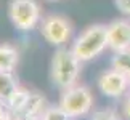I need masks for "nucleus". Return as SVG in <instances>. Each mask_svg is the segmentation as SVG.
<instances>
[{
  "mask_svg": "<svg viewBox=\"0 0 130 120\" xmlns=\"http://www.w3.org/2000/svg\"><path fill=\"white\" fill-rule=\"evenodd\" d=\"M80 63L82 61L74 54L72 50L58 48L52 58L50 67V78L53 85L61 90L74 87L80 75Z\"/></svg>",
  "mask_w": 130,
  "mask_h": 120,
  "instance_id": "f257e3e1",
  "label": "nucleus"
},
{
  "mask_svg": "<svg viewBox=\"0 0 130 120\" xmlns=\"http://www.w3.org/2000/svg\"><path fill=\"white\" fill-rule=\"evenodd\" d=\"M108 47V26L104 24H93L87 27L80 35L76 38L72 45L74 54L82 63L92 61L101 54Z\"/></svg>",
  "mask_w": 130,
  "mask_h": 120,
  "instance_id": "f03ea898",
  "label": "nucleus"
},
{
  "mask_svg": "<svg viewBox=\"0 0 130 120\" xmlns=\"http://www.w3.org/2000/svg\"><path fill=\"white\" fill-rule=\"evenodd\" d=\"M93 106V96L87 87H71L63 90V94L59 98V107L68 114L71 118L82 117L90 112Z\"/></svg>",
  "mask_w": 130,
  "mask_h": 120,
  "instance_id": "7ed1b4c3",
  "label": "nucleus"
},
{
  "mask_svg": "<svg viewBox=\"0 0 130 120\" xmlns=\"http://www.w3.org/2000/svg\"><path fill=\"white\" fill-rule=\"evenodd\" d=\"M8 16L18 31L27 32L40 21V7L36 0H11L8 5Z\"/></svg>",
  "mask_w": 130,
  "mask_h": 120,
  "instance_id": "20e7f679",
  "label": "nucleus"
},
{
  "mask_svg": "<svg viewBox=\"0 0 130 120\" xmlns=\"http://www.w3.org/2000/svg\"><path fill=\"white\" fill-rule=\"evenodd\" d=\"M40 34L50 45H59L66 43L72 34V26L66 18L59 14H48L40 23Z\"/></svg>",
  "mask_w": 130,
  "mask_h": 120,
  "instance_id": "39448f33",
  "label": "nucleus"
},
{
  "mask_svg": "<svg viewBox=\"0 0 130 120\" xmlns=\"http://www.w3.org/2000/svg\"><path fill=\"white\" fill-rule=\"evenodd\" d=\"M128 77L125 74L111 69V71L103 72L98 78V88L104 96L108 98H117L122 93H125V90L128 88Z\"/></svg>",
  "mask_w": 130,
  "mask_h": 120,
  "instance_id": "423d86ee",
  "label": "nucleus"
},
{
  "mask_svg": "<svg viewBox=\"0 0 130 120\" xmlns=\"http://www.w3.org/2000/svg\"><path fill=\"white\" fill-rule=\"evenodd\" d=\"M108 47L112 51L130 50V23L125 19H116L108 24Z\"/></svg>",
  "mask_w": 130,
  "mask_h": 120,
  "instance_id": "0eeeda50",
  "label": "nucleus"
},
{
  "mask_svg": "<svg viewBox=\"0 0 130 120\" xmlns=\"http://www.w3.org/2000/svg\"><path fill=\"white\" fill-rule=\"evenodd\" d=\"M48 109L47 99L40 93H31V98L26 104V107L23 109L21 115L24 120H40L45 111Z\"/></svg>",
  "mask_w": 130,
  "mask_h": 120,
  "instance_id": "6e6552de",
  "label": "nucleus"
},
{
  "mask_svg": "<svg viewBox=\"0 0 130 120\" xmlns=\"http://www.w3.org/2000/svg\"><path fill=\"white\" fill-rule=\"evenodd\" d=\"M19 59V53L16 48L10 45H0V71L13 72Z\"/></svg>",
  "mask_w": 130,
  "mask_h": 120,
  "instance_id": "1a4fd4ad",
  "label": "nucleus"
},
{
  "mask_svg": "<svg viewBox=\"0 0 130 120\" xmlns=\"http://www.w3.org/2000/svg\"><path fill=\"white\" fill-rule=\"evenodd\" d=\"M31 93H32V91H29V90H26V88L18 87L16 91H14L11 96H10V99L7 101L10 111L14 112V114H21L23 109L26 107L29 98H31Z\"/></svg>",
  "mask_w": 130,
  "mask_h": 120,
  "instance_id": "9d476101",
  "label": "nucleus"
},
{
  "mask_svg": "<svg viewBox=\"0 0 130 120\" xmlns=\"http://www.w3.org/2000/svg\"><path fill=\"white\" fill-rule=\"evenodd\" d=\"M18 85V78L13 75L11 72L7 71H0V99L8 101L10 96L16 91Z\"/></svg>",
  "mask_w": 130,
  "mask_h": 120,
  "instance_id": "9b49d317",
  "label": "nucleus"
},
{
  "mask_svg": "<svg viewBox=\"0 0 130 120\" xmlns=\"http://www.w3.org/2000/svg\"><path fill=\"white\" fill-rule=\"evenodd\" d=\"M111 64H112V69L128 75L130 74V50L116 51V54L111 59Z\"/></svg>",
  "mask_w": 130,
  "mask_h": 120,
  "instance_id": "f8f14e48",
  "label": "nucleus"
},
{
  "mask_svg": "<svg viewBox=\"0 0 130 120\" xmlns=\"http://www.w3.org/2000/svg\"><path fill=\"white\" fill-rule=\"evenodd\" d=\"M40 120H71V117H69L58 104V106H50L47 111H45V114L42 115Z\"/></svg>",
  "mask_w": 130,
  "mask_h": 120,
  "instance_id": "ddd939ff",
  "label": "nucleus"
},
{
  "mask_svg": "<svg viewBox=\"0 0 130 120\" xmlns=\"http://www.w3.org/2000/svg\"><path fill=\"white\" fill-rule=\"evenodd\" d=\"M114 3H116V8L121 13L130 16V0H114Z\"/></svg>",
  "mask_w": 130,
  "mask_h": 120,
  "instance_id": "4468645a",
  "label": "nucleus"
},
{
  "mask_svg": "<svg viewBox=\"0 0 130 120\" xmlns=\"http://www.w3.org/2000/svg\"><path fill=\"white\" fill-rule=\"evenodd\" d=\"M119 117L116 115L114 112L111 111H106V112H98L93 115V120H117Z\"/></svg>",
  "mask_w": 130,
  "mask_h": 120,
  "instance_id": "2eb2a0df",
  "label": "nucleus"
},
{
  "mask_svg": "<svg viewBox=\"0 0 130 120\" xmlns=\"http://www.w3.org/2000/svg\"><path fill=\"white\" fill-rule=\"evenodd\" d=\"M10 118V107L7 101L0 99V120H8Z\"/></svg>",
  "mask_w": 130,
  "mask_h": 120,
  "instance_id": "dca6fc26",
  "label": "nucleus"
},
{
  "mask_svg": "<svg viewBox=\"0 0 130 120\" xmlns=\"http://www.w3.org/2000/svg\"><path fill=\"white\" fill-rule=\"evenodd\" d=\"M125 115H127V118L130 120V96H128L127 103H125Z\"/></svg>",
  "mask_w": 130,
  "mask_h": 120,
  "instance_id": "f3484780",
  "label": "nucleus"
},
{
  "mask_svg": "<svg viewBox=\"0 0 130 120\" xmlns=\"http://www.w3.org/2000/svg\"><path fill=\"white\" fill-rule=\"evenodd\" d=\"M127 77H128V82H130V74H128V75H127Z\"/></svg>",
  "mask_w": 130,
  "mask_h": 120,
  "instance_id": "a211bd4d",
  "label": "nucleus"
},
{
  "mask_svg": "<svg viewBox=\"0 0 130 120\" xmlns=\"http://www.w3.org/2000/svg\"><path fill=\"white\" fill-rule=\"evenodd\" d=\"M50 2H56V0H50Z\"/></svg>",
  "mask_w": 130,
  "mask_h": 120,
  "instance_id": "6ab92c4d",
  "label": "nucleus"
}]
</instances>
